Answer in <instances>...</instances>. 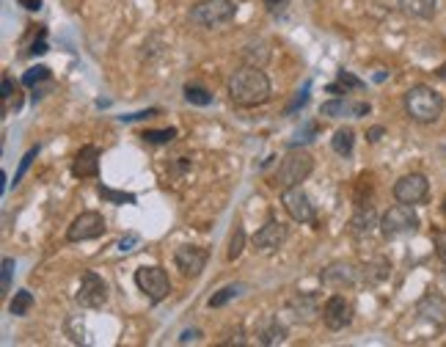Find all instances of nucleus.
I'll return each mask as SVG.
<instances>
[{
    "instance_id": "nucleus-36",
    "label": "nucleus",
    "mask_w": 446,
    "mask_h": 347,
    "mask_svg": "<svg viewBox=\"0 0 446 347\" xmlns=\"http://www.w3.org/2000/svg\"><path fill=\"white\" fill-rule=\"evenodd\" d=\"M306 102H309V83H306V86H303V88H300V91L295 94V100H292V102L286 105V116H289V114H295L298 108H303Z\"/></svg>"
},
{
    "instance_id": "nucleus-37",
    "label": "nucleus",
    "mask_w": 446,
    "mask_h": 347,
    "mask_svg": "<svg viewBox=\"0 0 446 347\" xmlns=\"http://www.w3.org/2000/svg\"><path fill=\"white\" fill-rule=\"evenodd\" d=\"M433 242H436V254H438V259H441V262L446 265V229L444 231H436Z\"/></svg>"
},
{
    "instance_id": "nucleus-24",
    "label": "nucleus",
    "mask_w": 446,
    "mask_h": 347,
    "mask_svg": "<svg viewBox=\"0 0 446 347\" xmlns=\"http://www.w3.org/2000/svg\"><path fill=\"white\" fill-rule=\"evenodd\" d=\"M286 339V328L281 325L276 317H270L262 328H259V342L262 345H281Z\"/></svg>"
},
{
    "instance_id": "nucleus-9",
    "label": "nucleus",
    "mask_w": 446,
    "mask_h": 347,
    "mask_svg": "<svg viewBox=\"0 0 446 347\" xmlns=\"http://www.w3.org/2000/svg\"><path fill=\"white\" fill-rule=\"evenodd\" d=\"M430 193V182L424 174H405L394 185V199L402 204H422Z\"/></svg>"
},
{
    "instance_id": "nucleus-44",
    "label": "nucleus",
    "mask_w": 446,
    "mask_h": 347,
    "mask_svg": "<svg viewBox=\"0 0 446 347\" xmlns=\"http://www.w3.org/2000/svg\"><path fill=\"white\" fill-rule=\"evenodd\" d=\"M20 6H25L28 11H39V8H42V0H20Z\"/></svg>"
},
{
    "instance_id": "nucleus-43",
    "label": "nucleus",
    "mask_w": 446,
    "mask_h": 347,
    "mask_svg": "<svg viewBox=\"0 0 446 347\" xmlns=\"http://www.w3.org/2000/svg\"><path fill=\"white\" fill-rule=\"evenodd\" d=\"M383 132H386V130H383V127H372V130H369V132H367V141H372V144H378V141H380V135H383Z\"/></svg>"
},
{
    "instance_id": "nucleus-34",
    "label": "nucleus",
    "mask_w": 446,
    "mask_h": 347,
    "mask_svg": "<svg viewBox=\"0 0 446 347\" xmlns=\"http://www.w3.org/2000/svg\"><path fill=\"white\" fill-rule=\"evenodd\" d=\"M11 282H14V259L6 256L3 259V279H0V292H11Z\"/></svg>"
},
{
    "instance_id": "nucleus-13",
    "label": "nucleus",
    "mask_w": 446,
    "mask_h": 347,
    "mask_svg": "<svg viewBox=\"0 0 446 347\" xmlns=\"http://www.w3.org/2000/svg\"><path fill=\"white\" fill-rule=\"evenodd\" d=\"M286 237H289V231L286 226L281 224V221H268L262 229L254 234V245H256V251H262V254H273V251H279L281 245L286 242Z\"/></svg>"
},
{
    "instance_id": "nucleus-42",
    "label": "nucleus",
    "mask_w": 446,
    "mask_h": 347,
    "mask_svg": "<svg viewBox=\"0 0 446 347\" xmlns=\"http://www.w3.org/2000/svg\"><path fill=\"white\" fill-rule=\"evenodd\" d=\"M11 94H14V83H11V77H3V100H11Z\"/></svg>"
},
{
    "instance_id": "nucleus-32",
    "label": "nucleus",
    "mask_w": 446,
    "mask_h": 347,
    "mask_svg": "<svg viewBox=\"0 0 446 347\" xmlns=\"http://www.w3.org/2000/svg\"><path fill=\"white\" fill-rule=\"evenodd\" d=\"M50 77V69L47 66H33V69H28L25 75H22V86H36V83H42V80H47Z\"/></svg>"
},
{
    "instance_id": "nucleus-35",
    "label": "nucleus",
    "mask_w": 446,
    "mask_h": 347,
    "mask_svg": "<svg viewBox=\"0 0 446 347\" xmlns=\"http://www.w3.org/2000/svg\"><path fill=\"white\" fill-rule=\"evenodd\" d=\"M314 135H317V124H306L303 130H298V132H295V138H292V144H289V146L309 144V141H314Z\"/></svg>"
},
{
    "instance_id": "nucleus-2",
    "label": "nucleus",
    "mask_w": 446,
    "mask_h": 347,
    "mask_svg": "<svg viewBox=\"0 0 446 347\" xmlns=\"http://www.w3.org/2000/svg\"><path fill=\"white\" fill-rule=\"evenodd\" d=\"M405 111L419 124H433L444 111V97L430 86H413L405 94Z\"/></svg>"
},
{
    "instance_id": "nucleus-12",
    "label": "nucleus",
    "mask_w": 446,
    "mask_h": 347,
    "mask_svg": "<svg viewBox=\"0 0 446 347\" xmlns=\"http://www.w3.org/2000/svg\"><path fill=\"white\" fill-rule=\"evenodd\" d=\"M174 265H176V270H179L182 276L196 279V276L204 270V265H207V251L199 248V245H182V248H176V254H174Z\"/></svg>"
},
{
    "instance_id": "nucleus-25",
    "label": "nucleus",
    "mask_w": 446,
    "mask_h": 347,
    "mask_svg": "<svg viewBox=\"0 0 446 347\" xmlns=\"http://www.w3.org/2000/svg\"><path fill=\"white\" fill-rule=\"evenodd\" d=\"M364 86H367L364 80H358V77L353 75V72H347V69H341V72L336 75V83H331V86H328V91H331V94H347L350 88H355V91H361Z\"/></svg>"
},
{
    "instance_id": "nucleus-22",
    "label": "nucleus",
    "mask_w": 446,
    "mask_h": 347,
    "mask_svg": "<svg viewBox=\"0 0 446 347\" xmlns=\"http://www.w3.org/2000/svg\"><path fill=\"white\" fill-rule=\"evenodd\" d=\"M243 61L248 63V66H265L268 61H270V50H268V42H262V39H256V42H248L245 47H243Z\"/></svg>"
},
{
    "instance_id": "nucleus-8",
    "label": "nucleus",
    "mask_w": 446,
    "mask_h": 347,
    "mask_svg": "<svg viewBox=\"0 0 446 347\" xmlns=\"http://www.w3.org/2000/svg\"><path fill=\"white\" fill-rule=\"evenodd\" d=\"M75 300L83 306V309H100L105 300H108V284L100 273L94 270H86L83 279H80V287H77V295Z\"/></svg>"
},
{
    "instance_id": "nucleus-30",
    "label": "nucleus",
    "mask_w": 446,
    "mask_h": 347,
    "mask_svg": "<svg viewBox=\"0 0 446 347\" xmlns=\"http://www.w3.org/2000/svg\"><path fill=\"white\" fill-rule=\"evenodd\" d=\"M243 289H245L243 284H229V287L218 289V292L210 298V309H221V306H226V303H229V300H234Z\"/></svg>"
},
{
    "instance_id": "nucleus-41",
    "label": "nucleus",
    "mask_w": 446,
    "mask_h": 347,
    "mask_svg": "<svg viewBox=\"0 0 446 347\" xmlns=\"http://www.w3.org/2000/svg\"><path fill=\"white\" fill-rule=\"evenodd\" d=\"M157 114H160L157 108H149V111H141V114L121 116V121H141V118H152V116H157Z\"/></svg>"
},
{
    "instance_id": "nucleus-14",
    "label": "nucleus",
    "mask_w": 446,
    "mask_h": 347,
    "mask_svg": "<svg viewBox=\"0 0 446 347\" xmlns=\"http://www.w3.org/2000/svg\"><path fill=\"white\" fill-rule=\"evenodd\" d=\"M358 276H361V270H358L355 265H350V262H334V265H328V268L320 273L323 284H328V287L334 289L353 287V284L358 282Z\"/></svg>"
},
{
    "instance_id": "nucleus-16",
    "label": "nucleus",
    "mask_w": 446,
    "mask_h": 347,
    "mask_svg": "<svg viewBox=\"0 0 446 347\" xmlns=\"http://www.w3.org/2000/svg\"><path fill=\"white\" fill-rule=\"evenodd\" d=\"M416 311L422 314V320L436 323V325H446V298H441L438 292H427L419 303Z\"/></svg>"
},
{
    "instance_id": "nucleus-39",
    "label": "nucleus",
    "mask_w": 446,
    "mask_h": 347,
    "mask_svg": "<svg viewBox=\"0 0 446 347\" xmlns=\"http://www.w3.org/2000/svg\"><path fill=\"white\" fill-rule=\"evenodd\" d=\"M138 242V234L135 231H130V234H124L121 240H118V251L124 254V251H132V245Z\"/></svg>"
},
{
    "instance_id": "nucleus-3",
    "label": "nucleus",
    "mask_w": 446,
    "mask_h": 347,
    "mask_svg": "<svg viewBox=\"0 0 446 347\" xmlns=\"http://www.w3.org/2000/svg\"><path fill=\"white\" fill-rule=\"evenodd\" d=\"M314 171V157L298 146H292L284 160L279 163V169L273 174V185L276 187H292V185H300L303 179H309V174Z\"/></svg>"
},
{
    "instance_id": "nucleus-33",
    "label": "nucleus",
    "mask_w": 446,
    "mask_h": 347,
    "mask_svg": "<svg viewBox=\"0 0 446 347\" xmlns=\"http://www.w3.org/2000/svg\"><path fill=\"white\" fill-rule=\"evenodd\" d=\"M36 155H39V146H33V149H28V152H25V157L20 160V169H17V174H14V185H20V182H22V176H25V171L31 169V163L36 160Z\"/></svg>"
},
{
    "instance_id": "nucleus-17",
    "label": "nucleus",
    "mask_w": 446,
    "mask_h": 347,
    "mask_svg": "<svg viewBox=\"0 0 446 347\" xmlns=\"http://www.w3.org/2000/svg\"><path fill=\"white\" fill-rule=\"evenodd\" d=\"M289 311H292L295 320H300V323H314L317 314H323L320 306H317V295H312V292L295 295V298L289 300Z\"/></svg>"
},
{
    "instance_id": "nucleus-45",
    "label": "nucleus",
    "mask_w": 446,
    "mask_h": 347,
    "mask_svg": "<svg viewBox=\"0 0 446 347\" xmlns=\"http://www.w3.org/2000/svg\"><path fill=\"white\" fill-rule=\"evenodd\" d=\"M438 77H441V80H446V61L441 63V66H438Z\"/></svg>"
},
{
    "instance_id": "nucleus-18",
    "label": "nucleus",
    "mask_w": 446,
    "mask_h": 347,
    "mask_svg": "<svg viewBox=\"0 0 446 347\" xmlns=\"http://www.w3.org/2000/svg\"><path fill=\"white\" fill-rule=\"evenodd\" d=\"M369 111H372L369 102H347V100H334V102H325L320 108V114L331 116V118H339V116H355V118H361Z\"/></svg>"
},
{
    "instance_id": "nucleus-6",
    "label": "nucleus",
    "mask_w": 446,
    "mask_h": 347,
    "mask_svg": "<svg viewBox=\"0 0 446 347\" xmlns=\"http://www.w3.org/2000/svg\"><path fill=\"white\" fill-rule=\"evenodd\" d=\"M135 284L138 289L149 298V303H160L166 300L168 292H171V279L160 265H144L135 270Z\"/></svg>"
},
{
    "instance_id": "nucleus-19",
    "label": "nucleus",
    "mask_w": 446,
    "mask_h": 347,
    "mask_svg": "<svg viewBox=\"0 0 446 347\" xmlns=\"http://www.w3.org/2000/svg\"><path fill=\"white\" fill-rule=\"evenodd\" d=\"M397 6L413 20H430L436 14L438 0H397Z\"/></svg>"
},
{
    "instance_id": "nucleus-20",
    "label": "nucleus",
    "mask_w": 446,
    "mask_h": 347,
    "mask_svg": "<svg viewBox=\"0 0 446 347\" xmlns=\"http://www.w3.org/2000/svg\"><path fill=\"white\" fill-rule=\"evenodd\" d=\"M391 273V265L389 259H383V256H378V259H372V262H367L364 268H361V279L367 282V284H380V282H386Z\"/></svg>"
},
{
    "instance_id": "nucleus-21",
    "label": "nucleus",
    "mask_w": 446,
    "mask_h": 347,
    "mask_svg": "<svg viewBox=\"0 0 446 347\" xmlns=\"http://www.w3.org/2000/svg\"><path fill=\"white\" fill-rule=\"evenodd\" d=\"M375 226H380V224H378V218H375V210H372V207H361V210L353 215V221H350V231H353L355 237L369 234Z\"/></svg>"
},
{
    "instance_id": "nucleus-7",
    "label": "nucleus",
    "mask_w": 446,
    "mask_h": 347,
    "mask_svg": "<svg viewBox=\"0 0 446 347\" xmlns=\"http://www.w3.org/2000/svg\"><path fill=\"white\" fill-rule=\"evenodd\" d=\"M281 204H284V210L289 213L292 221H298V224H314V204H312V199L306 196V190L300 185L284 187Z\"/></svg>"
},
{
    "instance_id": "nucleus-15",
    "label": "nucleus",
    "mask_w": 446,
    "mask_h": 347,
    "mask_svg": "<svg viewBox=\"0 0 446 347\" xmlns=\"http://www.w3.org/2000/svg\"><path fill=\"white\" fill-rule=\"evenodd\" d=\"M100 160H102V152L97 146H83L77 155H75V163H72V174L77 179H91L100 174Z\"/></svg>"
},
{
    "instance_id": "nucleus-1",
    "label": "nucleus",
    "mask_w": 446,
    "mask_h": 347,
    "mask_svg": "<svg viewBox=\"0 0 446 347\" xmlns=\"http://www.w3.org/2000/svg\"><path fill=\"white\" fill-rule=\"evenodd\" d=\"M229 97L240 108H254L270 100V80L259 66H240L229 77Z\"/></svg>"
},
{
    "instance_id": "nucleus-26",
    "label": "nucleus",
    "mask_w": 446,
    "mask_h": 347,
    "mask_svg": "<svg viewBox=\"0 0 446 347\" xmlns=\"http://www.w3.org/2000/svg\"><path fill=\"white\" fill-rule=\"evenodd\" d=\"M31 309H33V295H31L28 289L14 292V298H11V303H8V311H11L14 317H25Z\"/></svg>"
},
{
    "instance_id": "nucleus-31",
    "label": "nucleus",
    "mask_w": 446,
    "mask_h": 347,
    "mask_svg": "<svg viewBox=\"0 0 446 347\" xmlns=\"http://www.w3.org/2000/svg\"><path fill=\"white\" fill-rule=\"evenodd\" d=\"M141 138L146 144H171L176 138V130L174 127H168V130H146V132H141Z\"/></svg>"
},
{
    "instance_id": "nucleus-28",
    "label": "nucleus",
    "mask_w": 446,
    "mask_h": 347,
    "mask_svg": "<svg viewBox=\"0 0 446 347\" xmlns=\"http://www.w3.org/2000/svg\"><path fill=\"white\" fill-rule=\"evenodd\" d=\"M243 248H245V229H243V224L237 221L234 229H231V237H229V251H226V256H229V259H237V256L243 254Z\"/></svg>"
},
{
    "instance_id": "nucleus-4",
    "label": "nucleus",
    "mask_w": 446,
    "mask_h": 347,
    "mask_svg": "<svg viewBox=\"0 0 446 347\" xmlns=\"http://www.w3.org/2000/svg\"><path fill=\"white\" fill-rule=\"evenodd\" d=\"M237 14V6L231 0H201L190 8V22L199 28H221L229 25Z\"/></svg>"
},
{
    "instance_id": "nucleus-40",
    "label": "nucleus",
    "mask_w": 446,
    "mask_h": 347,
    "mask_svg": "<svg viewBox=\"0 0 446 347\" xmlns=\"http://www.w3.org/2000/svg\"><path fill=\"white\" fill-rule=\"evenodd\" d=\"M199 339H201V331H199V328H190V331H182L176 342H179V345H187V342H199Z\"/></svg>"
},
{
    "instance_id": "nucleus-38",
    "label": "nucleus",
    "mask_w": 446,
    "mask_h": 347,
    "mask_svg": "<svg viewBox=\"0 0 446 347\" xmlns=\"http://www.w3.org/2000/svg\"><path fill=\"white\" fill-rule=\"evenodd\" d=\"M45 36H47V31L42 28V31H39V39H36V42H33V47H31V53H33V56L47 53V42H45Z\"/></svg>"
},
{
    "instance_id": "nucleus-29",
    "label": "nucleus",
    "mask_w": 446,
    "mask_h": 347,
    "mask_svg": "<svg viewBox=\"0 0 446 347\" xmlns=\"http://www.w3.org/2000/svg\"><path fill=\"white\" fill-rule=\"evenodd\" d=\"M97 193H100V199H105V201H111V204H135V201H138L132 193L111 190L108 185H100V187H97Z\"/></svg>"
},
{
    "instance_id": "nucleus-47",
    "label": "nucleus",
    "mask_w": 446,
    "mask_h": 347,
    "mask_svg": "<svg viewBox=\"0 0 446 347\" xmlns=\"http://www.w3.org/2000/svg\"><path fill=\"white\" fill-rule=\"evenodd\" d=\"M441 210H444V215H446V196H444V204H441Z\"/></svg>"
},
{
    "instance_id": "nucleus-10",
    "label": "nucleus",
    "mask_w": 446,
    "mask_h": 347,
    "mask_svg": "<svg viewBox=\"0 0 446 347\" xmlns=\"http://www.w3.org/2000/svg\"><path fill=\"white\" fill-rule=\"evenodd\" d=\"M105 218L100 215V213H80L75 221H72V226L66 229V240L69 242H83V240H94V237H100V234H105Z\"/></svg>"
},
{
    "instance_id": "nucleus-27",
    "label": "nucleus",
    "mask_w": 446,
    "mask_h": 347,
    "mask_svg": "<svg viewBox=\"0 0 446 347\" xmlns=\"http://www.w3.org/2000/svg\"><path fill=\"white\" fill-rule=\"evenodd\" d=\"M185 100H187L190 105L207 108V105L213 102V94H210L204 86H193V83H187V86H185Z\"/></svg>"
},
{
    "instance_id": "nucleus-46",
    "label": "nucleus",
    "mask_w": 446,
    "mask_h": 347,
    "mask_svg": "<svg viewBox=\"0 0 446 347\" xmlns=\"http://www.w3.org/2000/svg\"><path fill=\"white\" fill-rule=\"evenodd\" d=\"M279 3H284V0H265V6H270V8H273V6H279Z\"/></svg>"
},
{
    "instance_id": "nucleus-11",
    "label": "nucleus",
    "mask_w": 446,
    "mask_h": 347,
    "mask_svg": "<svg viewBox=\"0 0 446 347\" xmlns=\"http://www.w3.org/2000/svg\"><path fill=\"white\" fill-rule=\"evenodd\" d=\"M323 323L331 328V331H341L353 323V303L344 298V295H331L323 306Z\"/></svg>"
},
{
    "instance_id": "nucleus-5",
    "label": "nucleus",
    "mask_w": 446,
    "mask_h": 347,
    "mask_svg": "<svg viewBox=\"0 0 446 347\" xmlns=\"http://www.w3.org/2000/svg\"><path fill=\"white\" fill-rule=\"evenodd\" d=\"M419 229V215L413 210V204H394L391 210H386V215L380 218V231L383 237H402V234H413Z\"/></svg>"
},
{
    "instance_id": "nucleus-23",
    "label": "nucleus",
    "mask_w": 446,
    "mask_h": 347,
    "mask_svg": "<svg viewBox=\"0 0 446 347\" xmlns=\"http://www.w3.org/2000/svg\"><path fill=\"white\" fill-rule=\"evenodd\" d=\"M331 146H334V152L339 157H350V155H353V146H355V132H353L350 127L336 130L334 138H331Z\"/></svg>"
}]
</instances>
